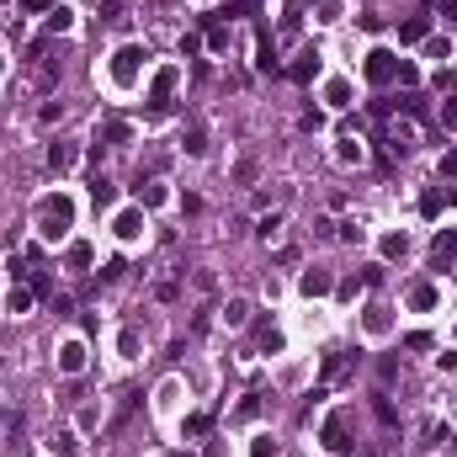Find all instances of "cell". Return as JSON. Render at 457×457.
Instances as JSON below:
<instances>
[{"instance_id":"4","label":"cell","mask_w":457,"mask_h":457,"mask_svg":"<svg viewBox=\"0 0 457 457\" xmlns=\"http://www.w3.org/2000/svg\"><path fill=\"white\" fill-rule=\"evenodd\" d=\"M431 260H436V266H452L457 260V229H441V234L431 239Z\"/></svg>"},{"instance_id":"12","label":"cell","mask_w":457,"mask_h":457,"mask_svg":"<svg viewBox=\"0 0 457 457\" xmlns=\"http://www.w3.org/2000/svg\"><path fill=\"white\" fill-rule=\"evenodd\" d=\"M340 372H346V351H330V357H324V383H335Z\"/></svg>"},{"instance_id":"7","label":"cell","mask_w":457,"mask_h":457,"mask_svg":"<svg viewBox=\"0 0 457 457\" xmlns=\"http://www.w3.org/2000/svg\"><path fill=\"white\" fill-rule=\"evenodd\" d=\"M27 309H32V293H27V287H11V293H5V314L21 319Z\"/></svg>"},{"instance_id":"5","label":"cell","mask_w":457,"mask_h":457,"mask_svg":"<svg viewBox=\"0 0 457 457\" xmlns=\"http://www.w3.org/2000/svg\"><path fill=\"white\" fill-rule=\"evenodd\" d=\"M176 69H159L155 75V85H149V101H155V107H165V101H170V91H176Z\"/></svg>"},{"instance_id":"9","label":"cell","mask_w":457,"mask_h":457,"mask_svg":"<svg viewBox=\"0 0 457 457\" xmlns=\"http://www.w3.org/2000/svg\"><path fill=\"white\" fill-rule=\"evenodd\" d=\"M324 447H330V452H346V447H351V441H346V425H340V420H330V425H324Z\"/></svg>"},{"instance_id":"25","label":"cell","mask_w":457,"mask_h":457,"mask_svg":"<svg viewBox=\"0 0 457 457\" xmlns=\"http://www.w3.org/2000/svg\"><path fill=\"white\" fill-rule=\"evenodd\" d=\"M260 346H266V351H282V335H277V330H271V324L260 330Z\"/></svg>"},{"instance_id":"21","label":"cell","mask_w":457,"mask_h":457,"mask_svg":"<svg viewBox=\"0 0 457 457\" xmlns=\"http://www.w3.org/2000/svg\"><path fill=\"white\" fill-rule=\"evenodd\" d=\"M186 436H208V415H186Z\"/></svg>"},{"instance_id":"2","label":"cell","mask_w":457,"mask_h":457,"mask_svg":"<svg viewBox=\"0 0 457 457\" xmlns=\"http://www.w3.org/2000/svg\"><path fill=\"white\" fill-rule=\"evenodd\" d=\"M144 59H149L144 48H118V59H112V80H118V85H133V75H139Z\"/></svg>"},{"instance_id":"13","label":"cell","mask_w":457,"mask_h":457,"mask_svg":"<svg viewBox=\"0 0 457 457\" xmlns=\"http://www.w3.org/2000/svg\"><path fill=\"white\" fill-rule=\"evenodd\" d=\"M59 367H64V372H80V367H85L80 346H64V351H59Z\"/></svg>"},{"instance_id":"8","label":"cell","mask_w":457,"mask_h":457,"mask_svg":"<svg viewBox=\"0 0 457 457\" xmlns=\"http://www.w3.org/2000/svg\"><path fill=\"white\" fill-rule=\"evenodd\" d=\"M96 139H112V144H128V139H133V128H128V122H118V118H112V122H101V128H96Z\"/></svg>"},{"instance_id":"29","label":"cell","mask_w":457,"mask_h":457,"mask_svg":"<svg viewBox=\"0 0 457 457\" xmlns=\"http://www.w3.org/2000/svg\"><path fill=\"white\" fill-rule=\"evenodd\" d=\"M165 457H186V452H165Z\"/></svg>"},{"instance_id":"3","label":"cell","mask_w":457,"mask_h":457,"mask_svg":"<svg viewBox=\"0 0 457 457\" xmlns=\"http://www.w3.org/2000/svg\"><path fill=\"white\" fill-rule=\"evenodd\" d=\"M394 69H399V64H394L388 48H372V54H367V80H378V85H383V80H394Z\"/></svg>"},{"instance_id":"24","label":"cell","mask_w":457,"mask_h":457,"mask_svg":"<svg viewBox=\"0 0 457 457\" xmlns=\"http://www.w3.org/2000/svg\"><path fill=\"white\" fill-rule=\"evenodd\" d=\"M245 314H250V309H245V303H239V298L229 303V309H223V319H229V324H245Z\"/></svg>"},{"instance_id":"18","label":"cell","mask_w":457,"mask_h":457,"mask_svg":"<svg viewBox=\"0 0 457 457\" xmlns=\"http://www.w3.org/2000/svg\"><path fill=\"white\" fill-rule=\"evenodd\" d=\"M69 27H75V11H69V5H59V11H54V32H69Z\"/></svg>"},{"instance_id":"16","label":"cell","mask_w":457,"mask_h":457,"mask_svg":"<svg viewBox=\"0 0 457 457\" xmlns=\"http://www.w3.org/2000/svg\"><path fill=\"white\" fill-rule=\"evenodd\" d=\"M314 69H319V59H314V54H303V59L293 64V80H309V75H314Z\"/></svg>"},{"instance_id":"20","label":"cell","mask_w":457,"mask_h":457,"mask_svg":"<svg viewBox=\"0 0 457 457\" xmlns=\"http://www.w3.org/2000/svg\"><path fill=\"white\" fill-rule=\"evenodd\" d=\"M96 202H101V208H112V202H118V192H112V181H96Z\"/></svg>"},{"instance_id":"23","label":"cell","mask_w":457,"mask_h":457,"mask_svg":"<svg viewBox=\"0 0 457 457\" xmlns=\"http://www.w3.org/2000/svg\"><path fill=\"white\" fill-rule=\"evenodd\" d=\"M410 303H415V309H431V303H436V293H431V287H415V293H410Z\"/></svg>"},{"instance_id":"15","label":"cell","mask_w":457,"mask_h":457,"mask_svg":"<svg viewBox=\"0 0 457 457\" xmlns=\"http://www.w3.org/2000/svg\"><path fill=\"white\" fill-rule=\"evenodd\" d=\"M139 229H144V219H139V213H122V219H118V234H122V239H133Z\"/></svg>"},{"instance_id":"11","label":"cell","mask_w":457,"mask_h":457,"mask_svg":"<svg viewBox=\"0 0 457 457\" xmlns=\"http://www.w3.org/2000/svg\"><path fill=\"white\" fill-rule=\"evenodd\" d=\"M425 54H431L436 64H447L452 59V38H425Z\"/></svg>"},{"instance_id":"10","label":"cell","mask_w":457,"mask_h":457,"mask_svg":"<svg viewBox=\"0 0 457 457\" xmlns=\"http://www.w3.org/2000/svg\"><path fill=\"white\" fill-rule=\"evenodd\" d=\"M202 149H208V128L192 122V128H186V155H202Z\"/></svg>"},{"instance_id":"17","label":"cell","mask_w":457,"mask_h":457,"mask_svg":"<svg viewBox=\"0 0 457 457\" xmlns=\"http://www.w3.org/2000/svg\"><path fill=\"white\" fill-rule=\"evenodd\" d=\"M404 250H410V239H404V234H388V239H383V256H404Z\"/></svg>"},{"instance_id":"22","label":"cell","mask_w":457,"mask_h":457,"mask_svg":"<svg viewBox=\"0 0 457 457\" xmlns=\"http://www.w3.org/2000/svg\"><path fill=\"white\" fill-rule=\"evenodd\" d=\"M256 415H260V399L245 394V404H239V420H256Z\"/></svg>"},{"instance_id":"1","label":"cell","mask_w":457,"mask_h":457,"mask_svg":"<svg viewBox=\"0 0 457 457\" xmlns=\"http://www.w3.org/2000/svg\"><path fill=\"white\" fill-rule=\"evenodd\" d=\"M69 219H75V208H69L64 197H43V202H38V229H43L48 239H59L64 229H69Z\"/></svg>"},{"instance_id":"26","label":"cell","mask_w":457,"mask_h":457,"mask_svg":"<svg viewBox=\"0 0 457 457\" xmlns=\"http://www.w3.org/2000/svg\"><path fill=\"white\" fill-rule=\"evenodd\" d=\"M256 457H277V447H271V441L260 436V447H256Z\"/></svg>"},{"instance_id":"19","label":"cell","mask_w":457,"mask_h":457,"mask_svg":"<svg viewBox=\"0 0 457 457\" xmlns=\"http://www.w3.org/2000/svg\"><path fill=\"white\" fill-rule=\"evenodd\" d=\"M208 48H213V54H223V48H229V27H213V32H208Z\"/></svg>"},{"instance_id":"14","label":"cell","mask_w":457,"mask_h":457,"mask_svg":"<svg viewBox=\"0 0 457 457\" xmlns=\"http://www.w3.org/2000/svg\"><path fill=\"white\" fill-rule=\"evenodd\" d=\"M303 293H309V298H314V293H330V277H324V271H309V277H303Z\"/></svg>"},{"instance_id":"28","label":"cell","mask_w":457,"mask_h":457,"mask_svg":"<svg viewBox=\"0 0 457 457\" xmlns=\"http://www.w3.org/2000/svg\"><path fill=\"white\" fill-rule=\"evenodd\" d=\"M441 11H447V16H457V0H441Z\"/></svg>"},{"instance_id":"27","label":"cell","mask_w":457,"mask_h":457,"mask_svg":"<svg viewBox=\"0 0 457 457\" xmlns=\"http://www.w3.org/2000/svg\"><path fill=\"white\" fill-rule=\"evenodd\" d=\"M441 170H447V176H457V149H452L447 159H441Z\"/></svg>"},{"instance_id":"6","label":"cell","mask_w":457,"mask_h":457,"mask_svg":"<svg viewBox=\"0 0 457 457\" xmlns=\"http://www.w3.org/2000/svg\"><path fill=\"white\" fill-rule=\"evenodd\" d=\"M48 165H54V170H75L80 149H75V144H54V149H48Z\"/></svg>"}]
</instances>
